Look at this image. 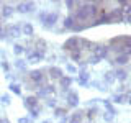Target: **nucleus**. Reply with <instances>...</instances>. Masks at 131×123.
<instances>
[{"mask_svg":"<svg viewBox=\"0 0 131 123\" xmlns=\"http://www.w3.org/2000/svg\"><path fill=\"white\" fill-rule=\"evenodd\" d=\"M69 104H71V105L77 104V95H75V94H71V95H69Z\"/></svg>","mask_w":131,"mask_h":123,"instance_id":"423d86ee","label":"nucleus"},{"mask_svg":"<svg viewBox=\"0 0 131 123\" xmlns=\"http://www.w3.org/2000/svg\"><path fill=\"white\" fill-rule=\"evenodd\" d=\"M43 18H44V16H43ZM44 20H46V23H54L56 22V15H48Z\"/></svg>","mask_w":131,"mask_h":123,"instance_id":"0eeeda50","label":"nucleus"},{"mask_svg":"<svg viewBox=\"0 0 131 123\" xmlns=\"http://www.w3.org/2000/svg\"><path fill=\"white\" fill-rule=\"evenodd\" d=\"M0 20H2V16H0Z\"/></svg>","mask_w":131,"mask_h":123,"instance_id":"2eb2a0df","label":"nucleus"},{"mask_svg":"<svg viewBox=\"0 0 131 123\" xmlns=\"http://www.w3.org/2000/svg\"><path fill=\"white\" fill-rule=\"evenodd\" d=\"M2 15H3V16H10V15H12V7L5 5V7H3V12H2Z\"/></svg>","mask_w":131,"mask_h":123,"instance_id":"20e7f679","label":"nucleus"},{"mask_svg":"<svg viewBox=\"0 0 131 123\" xmlns=\"http://www.w3.org/2000/svg\"><path fill=\"white\" fill-rule=\"evenodd\" d=\"M77 43H79L77 39H69L67 43H66V48H67V49H74V48H75V44H77Z\"/></svg>","mask_w":131,"mask_h":123,"instance_id":"7ed1b4c3","label":"nucleus"},{"mask_svg":"<svg viewBox=\"0 0 131 123\" xmlns=\"http://www.w3.org/2000/svg\"><path fill=\"white\" fill-rule=\"evenodd\" d=\"M31 79L35 82H38V84H41V82H43V76H41V72L35 71V72H31Z\"/></svg>","mask_w":131,"mask_h":123,"instance_id":"f257e3e1","label":"nucleus"},{"mask_svg":"<svg viewBox=\"0 0 131 123\" xmlns=\"http://www.w3.org/2000/svg\"><path fill=\"white\" fill-rule=\"evenodd\" d=\"M25 33H31V26H30V25H26V26H25Z\"/></svg>","mask_w":131,"mask_h":123,"instance_id":"f8f14e48","label":"nucleus"},{"mask_svg":"<svg viewBox=\"0 0 131 123\" xmlns=\"http://www.w3.org/2000/svg\"><path fill=\"white\" fill-rule=\"evenodd\" d=\"M2 67L5 69V71H8V69H10V66H8V64L5 63V61H3V63H2Z\"/></svg>","mask_w":131,"mask_h":123,"instance_id":"9b49d317","label":"nucleus"},{"mask_svg":"<svg viewBox=\"0 0 131 123\" xmlns=\"http://www.w3.org/2000/svg\"><path fill=\"white\" fill-rule=\"evenodd\" d=\"M0 123H8L7 120H2V118H0Z\"/></svg>","mask_w":131,"mask_h":123,"instance_id":"4468645a","label":"nucleus"},{"mask_svg":"<svg viewBox=\"0 0 131 123\" xmlns=\"http://www.w3.org/2000/svg\"><path fill=\"white\" fill-rule=\"evenodd\" d=\"M8 33H10V35H13V36H16V35H18V28H16V26H12V28H8Z\"/></svg>","mask_w":131,"mask_h":123,"instance_id":"6e6552de","label":"nucleus"},{"mask_svg":"<svg viewBox=\"0 0 131 123\" xmlns=\"http://www.w3.org/2000/svg\"><path fill=\"white\" fill-rule=\"evenodd\" d=\"M8 100H10V98H8V95H3V97H2V104H3V105H8Z\"/></svg>","mask_w":131,"mask_h":123,"instance_id":"1a4fd4ad","label":"nucleus"},{"mask_svg":"<svg viewBox=\"0 0 131 123\" xmlns=\"http://www.w3.org/2000/svg\"><path fill=\"white\" fill-rule=\"evenodd\" d=\"M25 105H26L28 108H33V107L36 105V97H28L26 100H25Z\"/></svg>","mask_w":131,"mask_h":123,"instance_id":"f03ea898","label":"nucleus"},{"mask_svg":"<svg viewBox=\"0 0 131 123\" xmlns=\"http://www.w3.org/2000/svg\"><path fill=\"white\" fill-rule=\"evenodd\" d=\"M23 49H21V46H15V53H21Z\"/></svg>","mask_w":131,"mask_h":123,"instance_id":"ddd939ff","label":"nucleus"},{"mask_svg":"<svg viewBox=\"0 0 131 123\" xmlns=\"http://www.w3.org/2000/svg\"><path fill=\"white\" fill-rule=\"evenodd\" d=\"M80 120H82V115H80V113H75V115L72 117L71 123H80Z\"/></svg>","mask_w":131,"mask_h":123,"instance_id":"39448f33","label":"nucleus"},{"mask_svg":"<svg viewBox=\"0 0 131 123\" xmlns=\"http://www.w3.org/2000/svg\"><path fill=\"white\" fill-rule=\"evenodd\" d=\"M12 90H13L15 94H20V87H18V85H12Z\"/></svg>","mask_w":131,"mask_h":123,"instance_id":"9d476101","label":"nucleus"}]
</instances>
